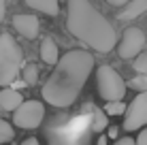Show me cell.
<instances>
[{
    "label": "cell",
    "instance_id": "obj_1",
    "mask_svg": "<svg viewBox=\"0 0 147 145\" xmlns=\"http://www.w3.org/2000/svg\"><path fill=\"white\" fill-rule=\"evenodd\" d=\"M92 68H94L92 53H88L85 49L66 51L55 62V68L45 81L40 96L51 107H58V109L70 107L81 94Z\"/></svg>",
    "mask_w": 147,
    "mask_h": 145
},
{
    "label": "cell",
    "instance_id": "obj_2",
    "mask_svg": "<svg viewBox=\"0 0 147 145\" xmlns=\"http://www.w3.org/2000/svg\"><path fill=\"white\" fill-rule=\"evenodd\" d=\"M66 28L73 36L90 45L100 53H109L117 45L113 26L94 9L90 0H68L66 2Z\"/></svg>",
    "mask_w": 147,
    "mask_h": 145
},
{
    "label": "cell",
    "instance_id": "obj_3",
    "mask_svg": "<svg viewBox=\"0 0 147 145\" xmlns=\"http://www.w3.org/2000/svg\"><path fill=\"white\" fill-rule=\"evenodd\" d=\"M24 66V53L19 43L9 32L0 34V86H11Z\"/></svg>",
    "mask_w": 147,
    "mask_h": 145
},
{
    "label": "cell",
    "instance_id": "obj_4",
    "mask_svg": "<svg viewBox=\"0 0 147 145\" xmlns=\"http://www.w3.org/2000/svg\"><path fill=\"white\" fill-rule=\"evenodd\" d=\"M96 88L105 100H121L126 96V83L113 66H100L96 71Z\"/></svg>",
    "mask_w": 147,
    "mask_h": 145
},
{
    "label": "cell",
    "instance_id": "obj_5",
    "mask_svg": "<svg viewBox=\"0 0 147 145\" xmlns=\"http://www.w3.org/2000/svg\"><path fill=\"white\" fill-rule=\"evenodd\" d=\"M43 117H45V105L43 103H38V100H24L13 113V124L17 128L32 130V128L40 126Z\"/></svg>",
    "mask_w": 147,
    "mask_h": 145
},
{
    "label": "cell",
    "instance_id": "obj_6",
    "mask_svg": "<svg viewBox=\"0 0 147 145\" xmlns=\"http://www.w3.org/2000/svg\"><path fill=\"white\" fill-rule=\"evenodd\" d=\"M147 126V92H139L124 113V130L132 132Z\"/></svg>",
    "mask_w": 147,
    "mask_h": 145
},
{
    "label": "cell",
    "instance_id": "obj_7",
    "mask_svg": "<svg viewBox=\"0 0 147 145\" xmlns=\"http://www.w3.org/2000/svg\"><path fill=\"white\" fill-rule=\"evenodd\" d=\"M145 32L141 28H128L124 32V36H121V41L117 45V53H119V58H124V60H132L136 58L141 51H143V47H145Z\"/></svg>",
    "mask_w": 147,
    "mask_h": 145
},
{
    "label": "cell",
    "instance_id": "obj_8",
    "mask_svg": "<svg viewBox=\"0 0 147 145\" xmlns=\"http://www.w3.org/2000/svg\"><path fill=\"white\" fill-rule=\"evenodd\" d=\"M13 28L17 30L19 34H22L24 38H36L38 36V19L34 17V15H15L13 17Z\"/></svg>",
    "mask_w": 147,
    "mask_h": 145
},
{
    "label": "cell",
    "instance_id": "obj_9",
    "mask_svg": "<svg viewBox=\"0 0 147 145\" xmlns=\"http://www.w3.org/2000/svg\"><path fill=\"white\" fill-rule=\"evenodd\" d=\"M22 103H24V96L17 92V88L4 86L0 90V109L2 111H15Z\"/></svg>",
    "mask_w": 147,
    "mask_h": 145
},
{
    "label": "cell",
    "instance_id": "obj_10",
    "mask_svg": "<svg viewBox=\"0 0 147 145\" xmlns=\"http://www.w3.org/2000/svg\"><path fill=\"white\" fill-rule=\"evenodd\" d=\"M147 11V0H130L126 2V9L119 13L121 22H130V19H136L139 15H143Z\"/></svg>",
    "mask_w": 147,
    "mask_h": 145
},
{
    "label": "cell",
    "instance_id": "obj_11",
    "mask_svg": "<svg viewBox=\"0 0 147 145\" xmlns=\"http://www.w3.org/2000/svg\"><path fill=\"white\" fill-rule=\"evenodd\" d=\"M40 58H43V62L47 64H55L60 60V53H58V45H55L53 38H43V43H40Z\"/></svg>",
    "mask_w": 147,
    "mask_h": 145
},
{
    "label": "cell",
    "instance_id": "obj_12",
    "mask_svg": "<svg viewBox=\"0 0 147 145\" xmlns=\"http://www.w3.org/2000/svg\"><path fill=\"white\" fill-rule=\"evenodd\" d=\"M26 4L30 9H34V11H40L45 15H58L60 11V2L58 0H26Z\"/></svg>",
    "mask_w": 147,
    "mask_h": 145
},
{
    "label": "cell",
    "instance_id": "obj_13",
    "mask_svg": "<svg viewBox=\"0 0 147 145\" xmlns=\"http://www.w3.org/2000/svg\"><path fill=\"white\" fill-rule=\"evenodd\" d=\"M92 109V113H90V130L92 132H100L107 128V111H100V109L96 107H90Z\"/></svg>",
    "mask_w": 147,
    "mask_h": 145
},
{
    "label": "cell",
    "instance_id": "obj_14",
    "mask_svg": "<svg viewBox=\"0 0 147 145\" xmlns=\"http://www.w3.org/2000/svg\"><path fill=\"white\" fill-rule=\"evenodd\" d=\"M22 77H24V83H26V86H34V83H36V79H38V68H36V64H34V62L24 64V66H22Z\"/></svg>",
    "mask_w": 147,
    "mask_h": 145
},
{
    "label": "cell",
    "instance_id": "obj_15",
    "mask_svg": "<svg viewBox=\"0 0 147 145\" xmlns=\"http://www.w3.org/2000/svg\"><path fill=\"white\" fill-rule=\"evenodd\" d=\"M13 137H15L13 126H11L9 122H4L2 117H0V145H2V143H9V141H13Z\"/></svg>",
    "mask_w": 147,
    "mask_h": 145
},
{
    "label": "cell",
    "instance_id": "obj_16",
    "mask_svg": "<svg viewBox=\"0 0 147 145\" xmlns=\"http://www.w3.org/2000/svg\"><path fill=\"white\" fill-rule=\"evenodd\" d=\"M126 109L128 107L124 105V100H109L107 107H105V111H107V115H124Z\"/></svg>",
    "mask_w": 147,
    "mask_h": 145
},
{
    "label": "cell",
    "instance_id": "obj_17",
    "mask_svg": "<svg viewBox=\"0 0 147 145\" xmlns=\"http://www.w3.org/2000/svg\"><path fill=\"white\" fill-rule=\"evenodd\" d=\"M130 88L136 92H147V75L145 73H136L134 79H130Z\"/></svg>",
    "mask_w": 147,
    "mask_h": 145
},
{
    "label": "cell",
    "instance_id": "obj_18",
    "mask_svg": "<svg viewBox=\"0 0 147 145\" xmlns=\"http://www.w3.org/2000/svg\"><path fill=\"white\" fill-rule=\"evenodd\" d=\"M134 71L147 75V51H141L139 56L134 58Z\"/></svg>",
    "mask_w": 147,
    "mask_h": 145
},
{
    "label": "cell",
    "instance_id": "obj_19",
    "mask_svg": "<svg viewBox=\"0 0 147 145\" xmlns=\"http://www.w3.org/2000/svg\"><path fill=\"white\" fill-rule=\"evenodd\" d=\"M113 145H136V141H134V139H130V137H124V139H115Z\"/></svg>",
    "mask_w": 147,
    "mask_h": 145
},
{
    "label": "cell",
    "instance_id": "obj_20",
    "mask_svg": "<svg viewBox=\"0 0 147 145\" xmlns=\"http://www.w3.org/2000/svg\"><path fill=\"white\" fill-rule=\"evenodd\" d=\"M136 145H147V128L139 132V137H136Z\"/></svg>",
    "mask_w": 147,
    "mask_h": 145
},
{
    "label": "cell",
    "instance_id": "obj_21",
    "mask_svg": "<svg viewBox=\"0 0 147 145\" xmlns=\"http://www.w3.org/2000/svg\"><path fill=\"white\" fill-rule=\"evenodd\" d=\"M4 13H7V0H0V22L4 19Z\"/></svg>",
    "mask_w": 147,
    "mask_h": 145
},
{
    "label": "cell",
    "instance_id": "obj_22",
    "mask_svg": "<svg viewBox=\"0 0 147 145\" xmlns=\"http://www.w3.org/2000/svg\"><path fill=\"white\" fill-rule=\"evenodd\" d=\"M109 4H113V7H124L126 2H130V0H107Z\"/></svg>",
    "mask_w": 147,
    "mask_h": 145
},
{
    "label": "cell",
    "instance_id": "obj_23",
    "mask_svg": "<svg viewBox=\"0 0 147 145\" xmlns=\"http://www.w3.org/2000/svg\"><path fill=\"white\" fill-rule=\"evenodd\" d=\"M22 145H38V141H36L34 137H28V139H26V141H24Z\"/></svg>",
    "mask_w": 147,
    "mask_h": 145
},
{
    "label": "cell",
    "instance_id": "obj_24",
    "mask_svg": "<svg viewBox=\"0 0 147 145\" xmlns=\"http://www.w3.org/2000/svg\"><path fill=\"white\" fill-rule=\"evenodd\" d=\"M117 132H119V130H117V126L109 128V137H111V139H117Z\"/></svg>",
    "mask_w": 147,
    "mask_h": 145
},
{
    "label": "cell",
    "instance_id": "obj_25",
    "mask_svg": "<svg viewBox=\"0 0 147 145\" xmlns=\"http://www.w3.org/2000/svg\"><path fill=\"white\" fill-rule=\"evenodd\" d=\"M96 145H109V143H107V137H105V134H100L98 141H96Z\"/></svg>",
    "mask_w": 147,
    "mask_h": 145
}]
</instances>
